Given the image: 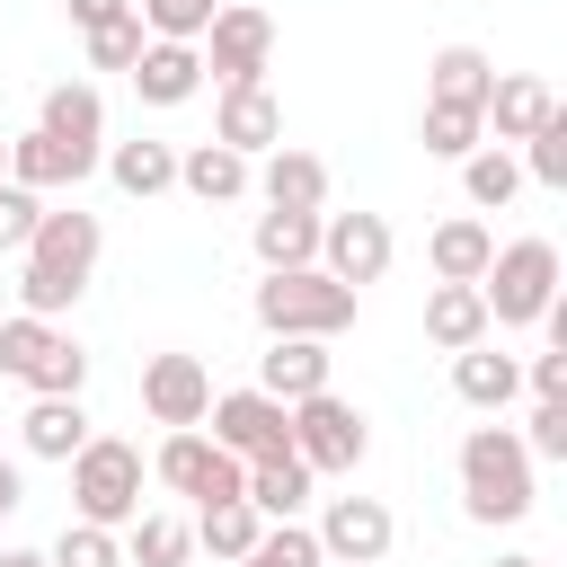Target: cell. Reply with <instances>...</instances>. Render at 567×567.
<instances>
[{
    "mask_svg": "<svg viewBox=\"0 0 567 567\" xmlns=\"http://www.w3.org/2000/svg\"><path fill=\"white\" fill-rule=\"evenodd\" d=\"M461 514L470 523H523L532 514V452H523L514 425L461 434Z\"/></svg>",
    "mask_w": 567,
    "mask_h": 567,
    "instance_id": "1",
    "label": "cell"
},
{
    "mask_svg": "<svg viewBox=\"0 0 567 567\" xmlns=\"http://www.w3.org/2000/svg\"><path fill=\"white\" fill-rule=\"evenodd\" d=\"M354 301L363 292H346V284H328L319 266H292V275H266L257 284V328L266 337H346L354 328Z\"/></svg>",
    "mask_w": 567,
    "mask_h": 567,
    "instance_id": "2",
    "label": "cell"
},
{
    "mask_svg": "<svg viewBox=\"0 0 567 567\" xmlns=\"http://www.w3.org/2000/svg\"><path fill=\"white\" fill-rule=\"evenodd\" d=\"M142 514V452L115 443V434H89L71 452V523H97V532H124Z\"/></svg>",
    "mask_w": 567,
    "mask_h": 567,
    "instance_id": "3",
    "label": "cell"
},
{
    "mask_svg": "<svg viewBox=\"0 0 567 567\" xmlns=\"http://www.w3.org/2000/svg\"><path fill=\"white\" fill-rule=\"evenodd\" d=\"M0 372L27 381L35 399H80V390H89V346H80L71 328L18 310V319H0Z\"/></svg>",
    "mask_w": 567,
    "mask_h": 567,
    "instance_id": "4",
    "label": "cell"
},
{
    "mask_svg": "<svg viewBox=\"0 0 567 567\" xmlns=\"http://www.w3.org/2000/svg\"><path fill=\"white\" fill-rule=\"evenodd\" d=\"M478 301H487V328H540V310L558 301V248L549 239H505L478 275Z\"/></svg>",
    "mask_w": 567,
    "mask_h": 567,
    "instance_id": "5",
    "label": "cell"
},
{
    "mask_svg": "<svg viewBox=\"0 0 567 567\" xmlns=\"http://www.w3.org/2000/svg\"><path fill=\"white\" fill-rule=\"evenodd\" d=\"M195 53H204V80H221V89H266V71H275V18L248 9V0H221L213 27L195 35Z\"/></svg>",
    "mask_w": 567,
    "mask_h": 567,
    "instance_id": "6",
    "label": "cell"
},
{
    "mask_svg": "<svg viewBox=\"0 0 567 567\" xmlns=\"http://www.w3.org/2000/svg\"><path fill=\"white\" fill-rule=\"evenodd\" d=\"M372 452V425H363V408H346L337 390H310V399H292V461L310 470V478H337V470H354Z\"/></svg>",
    "mask_w": 567,
    "mask_h": 567,
    "instance_id": "7",
    "label": "cell"
},
{
    "mask_svg": "<svg viewBox=\"0 0 567 567\" xmlns=\"http://www.w3.org/2000/svg\"><path fill=\"white\" fill-rule=\"evenodd\" d=\"M151 478H159L168 496H195V505H230V496H239V478H248V461H230V452H221L204 425H177V434L159 443Z\"/></svg>",
    "mask_w": 567,
    "mask_h": 567,
    "instance_id": "8",
    "label": "cell"
},
{
    "mask_svg": "<svg viewBox=\"0 0 567 567\" xmlns=\"http://www.w3.org/2000/svg\"><path fill=\"white\" fill-rule=\"evenodd\" d=\"M390 257H399V239H390L381 213H319V275L328 284L363 292V284L390 275Z\"/></svg>",
    "mask_w": 567,
    "mask_h": 567,
    "instance_id": "9",
    "label": "cell"
},
{
    "mask_svg": "<svg viewBox=\"0 0 567 567\" xmlns=\"http://www.w3.org/2000/svg\"><path fill=\"white\" fill-rule=\"evenodd\" d=\"M97 248H106V230H97V213H80V204H62V213H35V239H27L18 257H27V275H53V284H71V292H89V266H97Z\"/></svg>",
    "mask_w": 567,
    "mask_h": 567,
    "instance_id": "10",
    "label": "cell"
},
{
    "mask_svg": "<svg viewBox=\"0 0 567 567\" xmlns=\"http://www.w3.org/2000/svg\"><path fill=\"white\" fill-rule=\"evenodd\" d=\"M204 425H213V443H221L230 461H266V452L292 443V408L266 399L257 381H248V390H221V399L204 408Z\"/></svg>",
    "mask_w": 567,
    "mask_h": 567,
    "instance_id": "11",
    "label": "cell"
},
{
    "mask_svg": "<svg viewBox=\"0 0 567 567\" xmlns=\"http://www.w3.org/2000/svg\"><path fill=\"white\" fill-rule=\"evenodd\" d=\"M319 558L328 567H381L390 558V540H399V523H390V505L381 496H328V514H319Z\"/></svg>",
    "mask_w": 567,
    "mask_h": 567,
    "instance_id": "12",
    "label": "cell"
},
{
    "mask_svg": "<svg viewBox=\"0 0 567 567\" xmlns=\"http://www.w3.org/2000/svg\"><path fill=\"white\" fill-rule=\"evenodd\" d=\"M142 408H151V425H204V408H213V372H204V354H151L142 363Z\"/></svg>",
    "mask_w": 567,
    "mask_h": 567,
    "instance_id": "13",
    "label": "cell"
},
{
    "mask_svg": "<svg viewBox=\"0 0 567 567\" xmlns=\"http://www.w3.org/2000/svg\"><path fill=\"white\" fill-rule=\"evenodd\" d=\"M35 133H53L71 159H106V97L89 89V80H53L44 89V106H35Z\"/></svg>",
    "mask_w": 567,
    "mask_h": 567,
    "instance_id": "14",
    "label": "cell"
},
{
    "mask_svg": "<svg viewBox=\"0 0 567 567\" xmlns=\"http://www.w3.org/2000/svg\"><path fill=\"white\" fill-rule=\"evenodd\" d=\"M248 186L266 195V213H328V159L319 151H292V142H275L266 151V168H248Z\"/></svg>",
    "mask_w": 567,
    "mask_h": 567,
    "instance_id": "15",
    "label": "cell"
},
{
    "mask_svg": "<svg viewBox=\"0 0 567 567\" xmlns=\"http://www.w3.org/2000/svg\"><path fill=\"white\" fill-rule=\"evenodd\" d=\"M213 142L239 151V159L275 151V142H284V97H275V89H221V106H213Z\"/></svg>",
    "mask_w": 567,
    "mask_h": 567,
    "instance_id": "16",
    "label": "cell"
},
{
    "mask_svg": "<svg viewBox=\"0 0 567 567\" xmlns=\"http://www.w3.org/2000/svg\"><path fill=\"white\" fill-rule=\"evenodd\" d=\"M487 124H496V142H532L549 115H558V89L549 80H532V71H505L496 89H487V106H478Z\"/></svg>",
    "mask_w": 567,
    "mask_h": 567,
    "instance_id": "17",
    "label": "cell"
},
{
    "mask_svg": "<svg viewBox=\"0 0 567 567\" xmlns=\"http://www.w3.org/2000/svg\"><path fill=\"white\" fill-rule=\"evenodd\" d=\"M487 257H496V230H487L478 213H452V221H434V239H425L434 284H478V275H487Z\"/></svg>",
    "mask_w": 567,
    "mask_h": 567,
    "instance_id": "18",
    "label": "cell"
},
{
    "mask_svg": "<svg viewBox=\"0 0 567 567\" xmlns=\"http://www.w3.org/2000/svg\"><path fill=\"white\" fill-rule=\"evenodd\" d=\"M257 390L266 399H310V390H328V346L319 337H275L266 354H257Z\"/></svg>",
    "mask_w": 567,
    "mask_h": 567,
    "instance_id": "19",
    "label": "cell"
},
{
    "mask_svg": "<svg viewBox=\"0 0 567 567\" xmlns=\"http://www.w3.org/2000/svg\"><path fill=\"white\" fill-rule=\"evenodd\" d=\"M133 89H142V106H186L195 89H204V53L195 44H142V62H133Z\"/></svg>",
    "mask_w": 567,
    "mask_h": 567,
    "instance_id": "20",
    "label": "cell"
},
{
    "mask_svg": "<svg viewBox=\"0 0 567 567\" xmlns=\"http://www.w3.org/2000/svg\"><path fill=\"white\" fill-rule=\"evenodd\" d=\"M239 496H248V505H257L266 523H301V505H310V470H301V461H292V443H284V452L248 461Z\"/></svg>",
    "mask_w": 567,
    "mask_h": 567,
    "instance_id": "21",
    "label": "cell"
},
{
    "mask_svg": "<svg viewBox=\"0 0 567 567\" xmlns=\"http://www.w3.org/2000/svg\"><path fill=\"white\" fill-rule=\"evenodd\" d=\"M425 337H434L443 354L487 346V301H478V284H434V292H425Z\"/></svg>",
    "mask_w": 567,
    "mask_h": 567,
    "instance_id": "22",
    "label": "cell"
},
{
    "mask_svg": "<svg viewBox=\"0 0 567 567\" xmlns=\"http://www.w3.org/2000/svg\"><path fill=\"white\" fill-rule=\"evenodd\" d=\"M487 89H496V62H487L478 44H443V53L425 62V97H434V106H487Z\"/></svg>",
    "mask_w": 567,
    "mask_h": 567,
    "instance_id": "23",
    "label": "cell"
},
{
    "mask_svg": "<svg viewBox=\"0 0 567 567\" xmlns=\"http://www.w3.org/2000/svg\"><path fill=\"white\" fill-rule=\"evenodd\" d=\"M248 168H257V159H239V151H221V142L177 151V186H186L195 204H239V195H248Z\"/></svg>",
    "mask_w": 567,
    "mask_h": 567,
    "instance_id": "24",
    "label": "cell"
},
{
    "mask_svg": "<svg viewBox=\"0 0 567 567\" xmlns=\"http://www.w3.org/2000/svg\"><path fill=\"white\" fill-rule=\"evenodd\" d=\"M248 248H257V266H266V275H292V266H319V213H257V230H248Z\"/></svg>",
    "mask_w": 567,
    "mask_h": 567,
    "instance_id": "25",
    "label": "cell"
},
{
    "mask_svg": "<svg viewBox=\"0 0 567 567\" xmlns=\"http://www.w3.org/2000/svg\"><path fill=\"white\" fill-rule=\"evenodd\" d=\"M452 390H461V408L496 416V408L523 390V363H514V354H487V346H470V354H452Z\"/></svg>",
    "mask_w": 567,
    "mask_h": 567,
    "instance_id": "26",
    "label": "cell"
},
{
    "mask_svg": "<svg viewBox=\"0 0 567 567\" xmlns=\"http://www.w3.org/2000/svg\"><path fill=\"white\" fill-rule=\"evenodd\" d=\"M80 177H89V159H71L53 133H18V142H9V186L44 195V186H80Z\"/></svg>",
    "mask_w": 567,
    "mask_h": 567,
    "instance_id": "27",
    "label": "cell"
},
{
    "mask_svg": "<svg viewBox=\"0 0 567 567\" xmlns=\"http://www.w3.org/2000/svg\"><path fill=\"white\" fill-rule=\"evenodd\" d=\"M18 434H27L35 461H71V452L89 443V408H80V399H35V408L18 416Z\"/></svg>",
    "mask_w": 567,
    "mask_h": 567,
    "instance_id": "28",
    "label": "cell"
},
{
    "mask_svg": "<svg viewBox=\"0 0 567 567\" xmlns=\"http://www.w3.org/2000/svg\"><path fill=\"white\" fill-rule=\"evenodd\" d=\"M186 532H195V549H213V558H230V567H239V558L257 549L266 514H257L248 496H230V505H195V523H186Z\"/></svg>",
    "mask_w": 567,
    "mask_h": 567,
    "instance_id": "29",
    "label": "cell"
},
{
    "mask_svg": "<svg viewBox=\"0 0 567 567\" xmlns=\"http://www.w3.org/2000/svg\"><path fill=\"white\" fill-rule=\"evenodd\" d=\"M106 177H115L124 195L151 204V195L177 186V151H168V142H106Z\"/></svg>",
    "mask_w": 567,
    "mask_h": 567,
    "instance_id": "30",
    "label": "cell"
},
{
    "mask_svg": "<svg viewBox=\"0 0 567 567\" xmlns=\"http://www.w3.org/2000/svg\"><path fill=\"white\" fill-rule=\"evenodd\" d=\"M115 540H124V567H186L195 558V532L177 514H133Z\"/></svg>",
    "mask_w": 567,
    "mask_h": 567,
    "instance_id": "31",
    "label": "cell"
},
{
    "mask_svg": "<svg viewBox=\"0 0 567 567\" xmlns=\"http://www.w3.org/2000/svg\"><path fill=\"white\" fill-rule=\"evenodd\" d=\"M514 186H523V159H514L505 142H478V151L461 159V195H470L478 213H505V204H514Z\"/></svg>",
    "mask_w": 567,
    "mask_h": 567,
    "instance_id": "32",
    "label": "cell"
},
{
    "mask_svg": "<svg viewBox=\"0 0 567 567\" xmlns=\"http://www.w3.org/2000/svg\"><path fill=\"white\" fill-rule=\"evenodd\" d=\"M416 142H425L434 159H470V151L487 142V115H478V106H434V97H425V115H416Z\"/></svg>",
    "mask_w": 567,
    "mask_h": 567,
    "instance_id": "33",
    "label": "cell"
},
{
    "mask_svg": "<svg viewBox=\"0 0 567 567\" xmlns=\"http://www.w3.org/2000/svg\"><path fill=\"white\" fill-rule=\"evenodd\" d=\"M213 9H221V0H133L142 35H159V44H195V35L213 27Z\"/></svg>",
    "mask_w": 567,
    "mask_h": 567,
    "instance_id": "34",
    "label": "cell"
},
{
    "mask_svg": "<svg viewBox=\"0 0 567 567\" xmlns=\"http://www.w3.org/2000/svg\"><path fill=\"white\" fill-rule=\"evenodd\" d=\"M239 567H328V558H319L310 523H266V532H257V549H248Z\"/></svg>",
    "mask_w": 567,
    "mask_h": 567,
    "instance_id": "35",
    "label": "cell"
},
{
    "mask_svg": "<svg viewBox=\"0 0 567 567\" xmlns=\"http://www.w3.org/2000/svg\"><path fill=\"white\" fill-rule=\"evenodd\" d=\"M44 558H53V567H124V540L97 532V523H62V540H53Z\"/></svg>",
    "mask_w": 567,
    "mask_h": 567,
    "instance_id": "36",
    "label": "cell"
},
{
    "mask_svg": "<svg viewBox=\"0 0 567 567\" xmlns=\"http://www.w3.org/2000/svg\"><path fill=\"white\" fill-rule=\"evenodd\" d=\"M523 177H532V186H567V106L523 142Z\"/></svg>",
    "mask_w": 567,
    "mask_h": 567,
    "instance_id": "37",
    "label": "cell"
},
{
    "mask_svg": "<svg viewBox=\"0 0 567 567\" xmlns=\"http://www.w3.org/2000/svg\"><path fill=\"white\" fill-rule=\"evenodd\" d=\"M142 44H151V35H142V18H115V27H97V35H89V71H133V62H142Z\"/></svg>",
    "mask_w": 567,
    "mask_h": 567,
    "instance_id": "38",
    "label": "cell"
},
{
    "mask_svg": "<svg viewBox=\"0 0 567 567\" xmlns=\"http://www.w3.org/2000/svg\"><path fill=\"white\" fill-rule=\"evenodd\" d=\"M523 452H532V461H567V399H540V408H532Z\"/></svg>",
    "mask_w": 567,
    "mask_h": 567,
    "instance_id": "39",
    "label": "cell"
},
{
    "mask_svg": "<svg viewBox=\"0 0 567 567\" xmlns=\"http://www.w3.org/2000/svg\"><path fill=\"white\" fill-rule=\"evenodd\" d=\"M35 213H44V195H27V186L0 177V248H27L35 239Z\"/></svg>",
    "mask_w": 567,
    "mask_h": 567,
    "instance_id": "40",
    "label": "cell"
},
{
    "mask_svg": "<svg viewBox=\"0 0 567 567\" xmlns=\"http://www.w3.org/2000/svg\"><path fill=\"white\" fill-rule=\"evenodd\" d=\"M523 381H532V399H567V354L549 346V354H532L523 363Z\"/></svg>",
    "mask_w": 567,
    "mask_h": 567,
    "instance_id": "41",
    "label": "cell"
},
{
    "mask_svg": "<svg viewBox=\"0 0 567 567\" xmlns=\"http://www.w3.org/2000/svg\"><path fill=\"white\" fill-rule=\"evenodd\" d=\"M115 18H133V0H71V27H80V35H97V27H115Z\"/></svg>",
    "mask_w": 567,
    "mask_h": 567,
    "instance_id": "42",
    "label": "cell"
},
{
    "mask_svg": "<svg viewBox=\"0 0 567 567\" xmlns=\"http://www.w3.org/2000/svg\"><path fill=\"white\" fill-rule=\"evenodd\" d=\"M18 505H27V478H18V470H9V461H0V523H9V514H18Z\"/></svg>",
    "mask_w": 567,
    "mask_h": 567,
    "instance_id": "43",
    "label": "cell"
},
{
    "mask_svg": "<svg viewBox=\"0 0 567 567\" xmlns=\"http://www.w3.org/2000/svg\"><path fill=\"white\" fill-rule=\"evenodd\" d=\"M0 567H53L44 549H0Z\"/></svg>",
    "mask_w": 567,
    "mask_h": 567,
    "instance_id": "44",
    "label": "cell"
},
{
    "mask_svg": "<svg viewBox=\"0 0 567 567\" xmlns=\"http://www.w3.org/2000/svg\"><path fill=\"white\" fill-rule=\"evenodd\" d=\"M487 567H540V558H523V549H505V558H487Z\"/></svg>",
    "mask_w": 567,
    "mask_h": 567,
    "instance_id": "45",
    "label": "cell"
},
{
    "mask_svg": "<svg viewBox=\"0 0 567 567\" xmlns=\"http://www.w3.org/2000/svg\"><path fill=\"white\" fill-rule=\"evenodd\" d=\"M0 177H9V142H0Z\"/></svg>",
    "mask_w": 567,
    "mask_h": 567,
    "instance_id": "46",
    "label": "cell"
}]
</instances>
